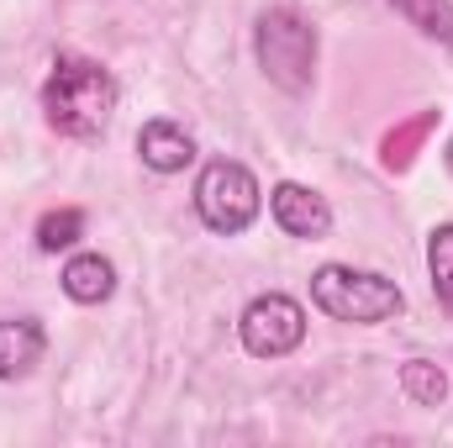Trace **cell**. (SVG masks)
<instances>
[{"instance_id":"cell-1","label":"cell","mask_w":453,"mask_h":448,"mask_svg":"<svg viewBox=\"0 0 453 448\" xmlns=\"http://www.w3.org/2000/svg\"><path fill=\"white\" fill-rule=\"evenodd\" d=\"M116 74L96 58H80V53H58L53 69H48V85H42V116L58 137H74V143H96L116 116Z\"/></svg>"},{"instance_id":"cell-4","label":"cell","mask_w":453,"mask_h":448,"mask_svg":"<svg viewBox=\"0 0 453 448\" xmlns=\"http://www.w3.org/2000/svg\"><path fill=\"white\" fill-rule=\"evenodd\" d=\"M258 206H264V190L253 180L248 164L237 158H211L201 174H196V212L201 222L222 237H237L258 222Z\"/></svg>"},{"instance_id":"cell-3","label":"cell","mask_w":453,"mask_h":448,"mask_svg":"<svg viewBox=\"0 0 453 448\" xmlns=\"http://www.w3.org/2000/svg\"><path fill=\"white\" fill-rule=\"evenodd\" d=\"M253 48H258V69L269 74V85H280L285 96H306L317 80V27L290 11V5H269L253 27Z\"/></svg>"},{"instance_id":"cell-6","label":"cell","mask_w":453,"mask_h":448,"mask_svg":"<svg viewBox=\"0 0 453 448\" xmlns=\"http://www.w3.org/2000/svg\"><path fill=\"white\" fill-rule=\"evenodd\" d=\"M269 217L285 237H301V243H322L333 232V206L327 196H317L311 185H296V180H280L269 190Z\"/></svg>"},{"instance_id":"cell-2","label":"cell","mask_w":453,"mask_h":448,"mask_svg":"<svg viewBox=\"0 0 453 448\" xmlns=\"http://www.w3.org/2000/svg\"><path fill=\"white\" fill-rule=\"evenodd\" d=\"M311 301L333 322H353V328H380V322L401 317V306H406L395 280H385L374 269H353V264H322L311 274Z\"/></svg>"},{"instance_id":"cell-7","label":"cell","mask_w":453,"mask_h":448,"mask_svg":"<svg viewBox=\"0 0 453 448\" xmlns=\"http://www.w3.org/2000/svg\"><path fill=\"white\" fill-rule=\"evenodd\" d=\"M137 153H142V164H148L153 174H180V169L196 164V137H190L174 116H153V121H142V132H137Z\"/></svg>"},{"instance_id":"cell-11","label":"cell","mask_w":453,"mask_h":448,"mask_svg":"<svg viewBox=\"0 0 453 448\" xmlns=\"http://www.w3.org/2000/svg\"><path fill=\"white\" fill-rule=\"evenodd\" d=\"M390 5H395V16H406V27L453 48V0H390Z\"/></svg>"},{"instance_id":"cell-5","label":"cell","mask_w":453,"mask_h":448,"mask_svg":"<svg viewBox=\"0 0 453 448\" xmlns=\"http://www.w3.org/2000/svg\"><path fill=\"white\" fill-rule=\"evenodd\" d=\"M237 337H242V348L253 359H285V353H296L306 343V312H301L296 296L269 290V296L248 301V312L237 322Z\"/></svg>"},{"instance_id":"cell-14","label":"cell","mask_w":453,"mask_h":448,"mask_svg":"<svg viewBox=\"0 0 453 448\" xmlns=\"http://www.w3.org/2000/svg\"><path fill=\"white\" fill-rule=\"evenodd\" d=\"M433 127H438V112H422L417 121H406L401 132H390V137H385V169H406V164H411V148H417Z\"/></svg>"},{"instance_id":"cell-10","label":"cell","mask_w":453,"mask_h":448,"mask_svg":"<svg viewBox=\"0 0 453 448\" xmlns=\"http://www.w3.org/2000/svg\"><path fill=\"white\" fill-rule=\"evenodd\" d=\"M401 396H406L411 406H443V396H449L443 364H433V359H406V364H401Z\"/></svg>"},{"instance_id":"cell-13","label":"cell","mask_w":453,"mask_h":448,"mask_svg":"<svg viewBox=\"0 0 453 448\" xmlns=\"http://www.w3.org/2000/svg\"><path fill=\"white\" fill-rule=\"evenodd\" d=\"M85 237V212L80 206H58V212H48L42 222H37V248L42 253H64V248H74Z\"/></svg>"},{"instance_id":"cell-15","label":"cell","mask_w":453,"mask_h":448,"mask_svg":"<svg viewBox=\"0 0 453 448\" xmlns=\"http://www.w3.org/2000/svg\"><path fill=\"white\" fill-rule=\"evenodd\" d=\"M443 164H449V174H453V137H449V148H443Z\"/></svg>"},{"instance_id":"cell-8","label":"cell","mask_w":453,"mask_h":448,"mask_svg":"<svg viewBox=\"0 0 453 448\" xmlns=\"http://www.w3.org/2000/svg\"><path fill=\"white\" fill-rule=\"evenodd\" d=\"M48 353V328L37 317H0V380H27Z\"/></svg>"},{"instance_id":"cell-12","label":"cell","mask_w":453,"mask_h":448,"mask_svg":"<svg viewBox=\"0 0 453 448\" xmlns=\"http://www.w3.org/2000/svg\"><path fill=\"white\" fill-rule=\"evenodd\" d=\"M427 274H433L438 306L453 312V222H438L427 232Z\"/></svg>"},{"instance_id":"cell-9","label":"cell","mask_w":453,"mask_h":448,"mask_svg":"<svg viewBox=\"0 0 453 448\" xmlns=\"http://www.w3.org/2000/svg\"><path fill=\"white\" fill-rule=\"evenodd\" d=\"M58 280H64V296L80 301V306H101V301H111V290H116V269H111V259H101V253H74Z\"/></svg>"}]
</instances>
